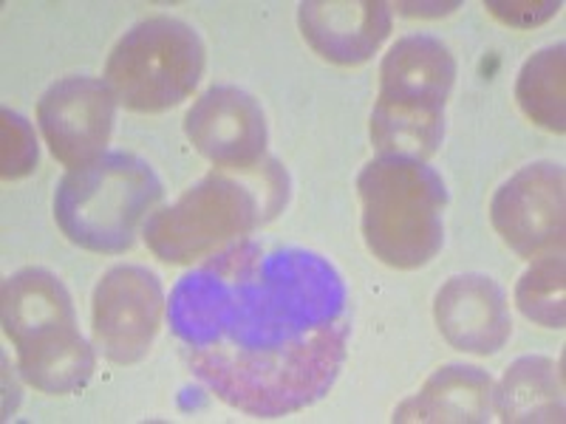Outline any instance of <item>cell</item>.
Segmentation results:
<instances>
[{
  "label": "cell",
  "instance_id": "cell-1",
  "mask_svg": "<svg viewBox=\"0 0 566 424\" xmlns=\"http://www.w3.org/2000/svg\"><path fill=\"white\" fill-rule=\"evenodd\" d=\"M168 322L190 371L255 418L315 405L335 385L352 335L348 289L301 246L235 241L170 292Z\"/></svg>",
  "mask_w": 566,
  "mask_h": 424
},
{
  "label": "cell",
  "instance_id": "cell-2",
  "mask_svg": "<svg viewBox=\"0 0 566 424\" xmlns=\"http://www.w3.org/2000/svg\"><path fill=\"white\" fill-rule=\"evenodd\" d=\"M286 173L277 161L255 170H212L176 204L154 212L145 244L165 264H193L250 235L286 204Z\"/></svg>",
  "mask_w": 566,
  "mask_h": 424
},
{
  "label": "cell",
  "instance_id": "cell-3",
  "mask_svg": "<svg viewBox=\"0 0 566 424\" xmlns=\"http://www.w3.org/2000/svg\"><path fill=\"white\" fill-rule=\"evenodd\" d=\"M457 83V60L442 40L408 34L380 65V97L371 141L386 159H431L444 139V105Z\"/></svg>",
  "mask_w": 566,
  "mask_h": 424
},
{
  "label": "cell",
  "instance_id": "cell-4",
  "mask_svg": "<svg viewBox=\"0 0 566 424\" xmlns=\"http://www.w3.org/2000/svg\"><path fill=\"white\" fill-rule=\"evenodd\" d=\"M3 331L34 391L74 393L94 377V348L80 335L69 289L52 272L32 266L3 280Z\"/></svg>",
  "mask_w": 566,
  "mask_h": 424
},
{
  "label": "cell",
  "instance_id": "cell-5",
  "mask_svg": "<svg viewBox=\"0 0 566 424\" xmlns=\"http://www.w3.org/2000/svg\"><path fill=\"white\" fill-rule=\"evenodd\" d=\"M363 204V239L368 252L391 269L431 264L444 244L442 212L448 187L424 161H368L357 179Z\"/></svg>",
  "mask_w": 566,
  "mask_h": 424
},
{
  "label": "cell",
  "instance_id": "cell-6",
  "mask_svg": "<svg viewBox=\"0 0 566 424\" xmlns=\"http://www.w3.org/2000/svg\"><path fill=\"white\" fill-rule=\"evenodd\" d=\"M161 195V181L148 161L116 150L63 176L54 193V221L80 250L123 255Z\"/></svg>",
  "mask_w": 566,
  "mask_h": 424
},
{
  "label": "cell",
  "instance_id": "cell-7",
  "mask_svg": "<svg viewBox=\"0 0 566 424\" xmlns=\"http://www.w3.org/2000/svg\"><path fill=\"white\" fill-rule=\"evenodd\" d=\"M205 74V43L176 18H148L130 26L105 63V85L128 110L159 114L185 103Z\"/></svg>",
  "mask_w": 566,
  "mask_h": 424
},
{
  "label": "cell",
  "instance_id": "cell-8",
  "mask_svg": "<svg viewBox=\"0 0 566 424\" xmlns=\"http://www.w3.org/2000/svg\"><path fill=\"white\" fill-rule=\"evenodd\" d=\"M161 311L165 292L154 272L136 264L105 272L91 303L94 340L105 360L114 365L145 360L159 335Z\"/></svg>",
  "mask_w": 566,
  "mask_h": 424
},
{
  "label": "cell",
  "instance_id": "cell-9",
  "mask_svg": "<svg viewBox=\"0 0 566 424\" xmlns=\"http://www.w3.org/2000/svg\"><path fill=\"white\" fill-rule=\"evenodd\" d=\"M564 168L535 161L510 176L493 195L490 221L504 244L527 261L564 250Z\"/></svg>",
  "mask_w": 566,
  "mask_h": 424
},
{
  "label": "cell",
  "instance_id": "cell-10",
  "mask_svg": "<svg viewBox=\"0 0 566 424\" xmlns=\"http://www.w3.org/2000/svg\"><path fill=\"white\" fill-rule=\"evenodd\" d=\"M116 99L103 80L65 77L38 103V123L54 159L65 168H83L99 159L111 139Z\"/></svg>",
  "mask_w": 566,
  "mask_h": 424
},
{
  "label": "cell",
  "instance_id": "cell-11",
  "mask_svg": "<svg viewBox=\"0 0 566 424\" xmlns=\"http://www.w3.org/2000/svg\"><path fill=\"white\" fill-rule=\"evenodd\" d=\"M193 148L219 170H255L264 165L266 116L258 99L235 85H212L185 116Z\"/></svg>",
  "mask_w": 566,
  "mask_h": 424
},
{
  "label": "cell",
  "instance_id": "cell-12",
  "mask_svg": "<svg viewBox=\"0 0 566 424\" xmlns=\"http://www.w3.org/2000/svg\"><path fill=\"white\" fill-rule=\"evenodd\" d=\"M297 23L303 40L323 60L363 65L391 34V9L382 0H306Z\"/></svg>",
  "mask_w": 566,
  "mask_h": 424
},
{
  "label": "cell",
  "instance_id": "cell-13",
  "mask_svg": "<svg viewBox=\"0 0 566 424\" xmlns=\"http://www.w3.org/2000/svg\"><path fill=\"white\" fill-rule=\"evenodd\" d=\"M433 317L442 337L464 353L488 357L513 331L507 295L488 275H457L437 292Z\"/></svg>",
  "mask_w": 566,
  "mask_h": 424
},
{
  "label": "cell",
  "instance_id": "cell-14",
  "mask_svg": "<svg viewBox=\"0 0 566 424\" xmlns=\"http://www.w3.org/2000/svg\"><path fill=\"white\" fill-rule=\"evenodd\" d=\"M493 407V380L476 365H444L394 411V422L482 424Z\"/></svg>",
  "mask_w": 566,
  "mask_h": 424
},
{
  "label": "cell",
  "instance_id": "cell-15",
  "mask_svg": "<svg viewBox=\"0 0 566 424\" xmlns=\"http://www.w3.org/2000/svg\"><path fill=\"white\" fill-rule=\"evenodd\" d=\"M493 399L495 411L507 424L564 422L560 365L547 357H522L507 368Z\"/></svg>",
  "mask_w": 566,
  "mask_h": 424
},
{
  "label": "cell",
  "instance_id": "cell-16",
  "mask_svg": "<svg viewBox=\"0 0 566 424\" xmlns=\"http://www.w3.org/2000/svg\"><path fill=\"white\" fill-rule=\"evenodd\" d=\"M566 49L564 43L535 52L518 71L515 99L524 116L541 128L566 130Z\"/></svg>",
  "mask_w": 566,
  "mask_h": 424
},
{
  "label": "cell",
  "instance_id": "cell-17",
  "mask_svg": "<svg viewBox=\"0 0 566 424\" xmlns=\"http://www.w3.org/2000/svg\"><path fill=\"white\" fill-rule=\"evenodd\" d=\"M566 264L560 252L535 257L533 266L515 286V303L527 320L544 328H564L566 322Z\"/></svg>",
  "mask_w": 566,
  "mask_h": 424
},
{
  "label": "cell",
  "instance_id": "cell-18",
  "mask_svg": "<svg viewBox=\"0 0 566 424\" xmlns=\"http://www.w3.org/2000/svg\"><path fill=\"white\" fill-rule=\"evenodd\" d=\"M0 128H3V150H0V173L3 179H23V176L34 173L40 159L38 136H34L32 123L27 116H20L18 110L3 108L0 110Z\"/></svg>",
  "mask_w": 566,
  "mask_h": 424
},
{
  "label": "cell",
  "instance_id": "cell-19",
  "mask_svg": "<svg viewBox=\"0 0 566 424\" xmlns=\"http://www.w3.org/2000/svg\"><path fill=\"white\" fill-rule=\"evenodd\" d=\"M484 7L490 9V14L507 23V26L530 29L547 23L549 18H555L560 9L558 0H547V3H533V0H522V3H499V0H488Z\"/></svg>",
  "mask_w": 566,
  "mask_h": 424
}]
</instances>
